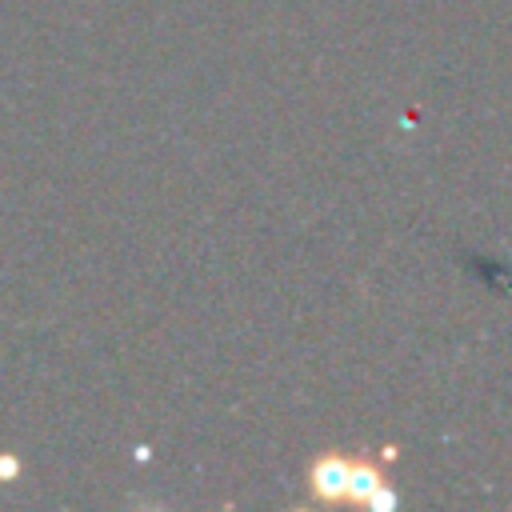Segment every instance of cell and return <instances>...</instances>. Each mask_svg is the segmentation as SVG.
I'll return each mask as SVG.
<instances>
[{
	"instance_id": "cell-1",
	"label": "cell",
	"mask_w": 512,
	"mask_h": 512,
	"mask_svg": "<svg viewBox=\"0 0 512 512\" xmlns=\"http://www.w3.org/2000/svg\"><path fill=\"white\" fill-rule=\"evenodd\" d=\"M308 488L316 500H356V504H376V508L392 504L384 472L368 460H348V456H320L308 472Z\"/></svg>"
}]
</instances>
